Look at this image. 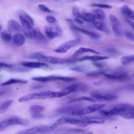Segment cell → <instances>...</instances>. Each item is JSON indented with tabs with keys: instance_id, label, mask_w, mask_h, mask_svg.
I'll list each match as a JSON object with an SVG mask.
<instances>
[{
	"instance_id": "obj_40",
	"label": "cell",
	"mask_w": 134,
	"mask_h": 134,
	"mask_svg": "<svg viewBox=\"0 0 134 134\" xmlns=\"http://www.w3.org/2000/svg\"><path fill=\"white\" fill-rule=\"evenodd\" d=\"M112 30L114 34L117 36H121V32L120 30V27H116V26H113Z\"/></svg>"
},
{
	"instance_id": "obj_7",
	"label": "cell",
	"mask_w": 134,
	"mask_h": 134,
	"mask_svg": "<svg viewBox=\"0 0 134 134\" xmlns=\"http://www.w3.org/2000/svg\"><path fill=\"white\" fill-rule=\"evenodd\" d=\"M128 111L125 108L120 106L119 104L116 105L113 108L108 110H100V113L105 117H113L115 116H121L126 112Z\"/></svg>"
},
{
	"instance_id": "obj_4",
	"label": "cell",
	"mask_w": 134,
	"mask_h": 134,
	"mask_svg": "<svg viewBox=\"0 0 134 134\" xmlns=\"http://www.w3.org/2000/svg\"><path fill=\"white\" fill-rule=\"evenodd\" d=\"M105 106L106 105L104 104H94L90 105L74 111L72 115L82 117L87 114L93 113L98 110H101L105 107Z\"/></svg>"
},
{
	"instance_id": "obj_23",
	"label": "cell",
	"mask_w": 134,
	"mask_h": 134,
	"mask_svg": "<svg viewBox=\"0 0 134 134\" xmlns=\"http://www.w3.org/2000/svg\"><path fill=\"white\" fill-rule=\"evenodd\" d=\"M93 25L96 29H97L99 31L105 32L107 34H109L110 32L109 28L103 23L99 22V21H95L93 24Z\"/></svg>"
},
{
	"instance_id": "obj_22",
	"label": "cell",
	"mask_w": 134,
	"mask_h": 134,
	"mask_svg": "<svg viewBox=\"0 0 134 134\" xmlns=\"http://www.w3.org/2000/svg\"><path fill=\"white\" fill-rule=\"evenodd\" d=\"M121 12L124 16L130 18L131 20L134 21V11L131 9L128 6H122L121 8Z\"/></svg>"
},
{
	"instance_id": "obj_14",
	"label": "cell",
	"mask_w": 134,
	"mask_h": 134,
	"mask_svg": "<svg viewBox=\"0 0 134 134\" xmlns=\"http://www.w3.org/2000/svg\"><path fill=\"white\" fill-rule=\"evenodd\" d=\"M86 87L84 85L81 84L80 83H76L74 84H72L71 85H69L61 91H62L64 94L66 95L74 92H77V91H85L86 89Z\"/></svg>"
},
{
	"instance_id": "obj_15",
	"label": "cell",
	"mask_w": 134,
	"mask_h": 134,
	"mask_svg": "<svg viewBox=\"0 0 134 134\" xmlns=\"http://www.w3.org/2000/svg\"><path fill=\"white\" fill-rule=\"evenodd\" d=\"M7 26L8 31L10 32H16L21 31V28L19 24L14 19H10L8 21Z\"/></svg>"
},
{
	"instance_id": "obj_32",
	"label": "cell",
	"mask_w": 134,
	"mask_h": 134,
	"mask_svg": "<svg viewBox=\"0 0 134 134\" xmlns=\"http://www.w3.org/2000/svg\"><path fill=\"white\" fill-rule=\"evenodd\" d=\"M45 55L40 52H36L30 54L28 58L31 59H37L40 61H42L45 57Z\"/></svg>"
},
{
	"instance_id": "obj_41",
	"label": "cell",
	"mask_w": 134,
	"mask_h": 134,
	"mask_svg": "<svg viewBox=\"0 0 134 134\" xmlns=\"http://www.w3.org/2000/svg\"><path fill=\"white\" fill-rule=\"evenodd\" d=\"M72 14L73 15L76 17V18H79L80 19H82V17L81 15V14H80L77 10V9L75 7H73L72 8Z\"/></svg>"
},
{
	"instance_id": "obj_44",
	"label": "cell",
	"mask_w": 134,
	"mask_h": 134,
	"mask_svg": "<svg viewBox=\"0 0 134 134\" xmlns=\"http://www.w3.org/2000/svg\"><path fill=\"white\" fill-rule=\"evenodd\" d=\"M46 20L49 23H55L57 22V19L51 16H47L46 17Z\"/></svg>"
},
{
	"instance_id": "obj_38",
	"label": "cell",
	"mask_w": 134,
	"mask_h": 134,
	"mask_svg": "<svg viewBox=\"0 0 134 134\" xmlns=\"http://www.w3.org/2000/svg\"><path fill=\"white\" fill-rule=\"evenodd\" d=\"M38 8L40 9V10L43 12H45V13H51L52 12V10H51L50 9H49L47 6L44 5V4H39L38 5Z\"/></svg>"
},
{
	"instance_id": "obj_12",
	"label": "cell",
	"mask_w": 134,
	"mask_h": 134,
	"mask_svg": "<svg viewBox=\"0 0 134 134\" xmlns=\"http://www.w3.org/2000/svg\"><path fill=\"white\" fill-rule=\"evenodd\" d=\"M104 76L111 80L122 82L129 79L128 74L126 72L115 73L112 74H104Z\"/></svg>"
},
{
	"instance_id": "obj_43",
	"label": "cell",
	"mask_w": 134,
	"mask_h": 134,
	"mask_svg": "<svg viewBox=\"0 0 134 134\" xmlns=\"http://www.w3.org/2000/svg\"><path fill=\"white\" fill-rule=\"evenodd\" d=\"M12 70L13 71H15V72H26V71H28L29 70V69H28L27 68H26V67H25V68L18 67V68H15L12 69Z\"/></svg>"
},
{
	"instance_id": "obj_34",
	"label": "cell",
	"mask_w": 134,
	"mask_h": 134,
	"mask_svg": "<svg viewBox=\"0 0 134 134\" xmlns=\"http://www.w3.org/2000/svg\"><path fill=\"white\" fill-rule=\"evenodd\" d=\"M109 19L112 24L113 26L120 27V22L118 18L115 15L110 14L109 15Z\"/></svg>"
},
{
	"instance_id": "obj_13",
	"label": "cell",
	"mask_w": 134,
	"mask_h": 134,
	"mask_svg": "<svg viewBox=\"0 0 134 134\" xmlns=\"http://www.w3.org/2000/svg\"><path fill=\"white\" fill-rule=\"evenodd\" d=\"M91 96L97 100H113L118 98V97L116 95L108 94H102L98 92H92L91 93Z\"/></svg>"
},
{
	"instance_id": "obj_11",
	"label": "cell",
	"mask_w": 134,
	"mask_h": 134,
	"mask_svg": "<svg viewBox=\"0 0 134 134\" xmlns=\"http://www.w3.org/2000/svg\"><path fill=\"white\" fill-rule=\"evenodd\" d=\"M45 108L39 105H32L29 108L30 116L32 118L38 119L43 117L42 113L44 110Z\"/></svg>"
},
{
	"instance_id": "obj_18",
	"label": "cell",
	"mask_w": 134,
	"mask_h": 134,
	"mask_svg": "<svg viewBox=\"0 0 134 134\" xmlns=\"http://www.w3.org/2000/svg\"><path fill=\"white\" fill-rule=\"evenodd\" d=\"M95 53V54H100L99 52H98L97 51H95L93 49H92L91 48H86V47H80L79 49H77L73 54L72 57H78L84 53Z\"/></svg>"
},
{
	"instance_id": "obj_20",
	"label": "cell",
	"mask_w": 134,
	"mask_h": 134,
	"mask_svg": "<svg viewBox=\"0 0 134 134\" xmlns=\"http://www.w3.org/2000/svg\"><path fill=\"white\" fill-rule=\"evenodd\" d=\"M84 132V130L77 128H67V129H60L58 130L55 133L58 134H73L78 133Z\"/></svg>"
},
{
	"instance_id": "obj_5",
	"label": "cell",
	"mask_w": 134,
	"mask_h": 134,
	"mask_svg": "<svg viewBox=\"0 0 134 134\" xmlns=\"http://www.w3.org/2000/svg\"><path fill=\"white\" fill-rule=\"evenodd\" d=\"M31 80L41 82H47L54 81H62L64 82H72L76 80V78L69 76H63L58 75H49L44 76H35L31 78Z\"/></svg>"
},
{
	"instance_id": "obj_45",
	"label": "cell",
	"mask_w": 134,
	"mask_h": 134,
	"mask_svg": "<svg viewBox=\"0 0 134 134\" xmlns=\"http://www.w3.org/2000/svg\"><path fill=\"white\" fill-rule=\"evenodd\" d=\"M104 51L107 52V53H117V51L116 50V49H115V48H107L106 49L104 50Z\"/></svg>"
},
{
	"instance_id": "obj_27",
	"label": "cell",
	"mask_w": 134,
	"mask_h": 134,
	"mask_svg": "<svg viewBox=\"0 0 134 134\" xmlns=\"http://www.w3.org/2000/svg\"><path fill=\"white\" fill-rule=\"evenodd\" d=\"M81 15L82 17V19L87 22L93 24L94 22L96 21V19L93 13L83 12L81 14Z\"/></svg>"
},
{
	"instance_id": "obj_16",
	"label": "cell",
	"mask_w": 134,
	"mask_h": 134,
	"mask_svg": "<svg viewBox=\"0 0 134 134\" xmlns=\"http://www.w3.org/2000/svg\"><path fill=\"white\" fill-rule=\"evenodd\" d=\"M13 41L15 44L18 46H23L26 41L25 36L20 32H16L13 36Z\"/></svg>"
},
{
	"instance_id": "obj_25",
	"label": "cell",
	"mask_w": 134,
	"mask_h": 134,
	"mask_svg": "<svg viewBox=\"0 0 134 134\" xmlns=\"http://www.w3.org/2000/svg\"><path fill=\"white\" fill-rule=\"evenodd\" d=\"M44 30L46 35L49 39L52 40L53 38L57 37L59 35L58 32L57 31L54 30L51 27L47 26L45 27Z\"/></svg>"
},
{
	"instance_id": "obj_36",
	"label": "cell",
	"mask_w": 134,
	"mask_h": 134,
	"mask_svg": "<svg viewBox=\"0 0 134 134\" xmlns=\"http://www.w3.org/2000/svg\"><path fill=\"white\" fill-rule=\"evenodd\" d=\"M71 70L77 71V72H85L87 70L88 68L84 65H81V66H74L73 68H71Z\"/></svg>"
},
{
	"instance_id": "obj_50",
	"label": "cell",
	"mask_w": 134,
	"mask_h": 134,
	"mask_svg": "<svg viewBox=\"0 0 134 134\" xmlns=\"http://www.w3.org/2000/svg\"><path fill=\"white\" fill-rule=\"evenodd\" d=\"M131 88L132 90H134V83H133V84L131 85Z\"/></svg>"
},
{
	"instance_id": "obj_48",
	"label": "cell",
	"mask_w": 134,
	"mask_h": 134,
	"mask_svg": "<svg viewBox=\"0 0 134 134\" xmlns=\"http://www.w3.org/2000/svg\"><path fill=\"white\" fill-rule=\"evenodd\" d=\"M127 23L134 29V22L132 20H131L128 19L127 20Z\"/></svg>"
},
{
	"instance_id": "obj_21",
	"label": "cell",
	"mask_w": 134,
	"mask_h": 134,
	"mask_svg": "<svg viewBox=\"0 0 134 134\" xmlns=\"http://www.w3.org/2000/svg\"><path fill=\"white\" fill-rule=\"evenodd\" d=\"M73 29L75 30H76L77 31H79L80 32H81L83 34H85L86 35H87V36L90 37V38H92V39H98L100 38V36L96 34V33H95V32H91L88 30H87L86 29H82V28H79L78 27H75V26H74L73 27Z\"/></svg>"
},
{
	"instance_id": "obj_52",
	"label": "cell",
	"mask_w": 134,
	"mask_h": 134,
	"mask_svg": "<svg viewBox=\"0 0 134 134\" xmlns=\"http://www.w3.org/2000/svg\"><path fill=\"white\" fill-rule=\"evenodd\" d=\"M131 77H132V79H134V73L132 74V75H131Z\"/></svg>"
},
{
	"instance_id": "obj_53",
	"label": "cell",
	"mask_w": 134,
	"mask_h": 134,
	"mask_svg": "<svg viewBox=\"0 0 134 134\" xmlns=\"http://www.w3.org/2000/svg\"><path fill=\"white\" fill-rule=\"evenodd\" d=\"M120 1H124V0H120Z\"/></svg>"
},
{
	"instance_id": "obj_24",
	"label": "cell",
	"mask_w": 134,
	"mask_h": 134,
	"mask_svg": "<svg viewBox=\"0 0 134 134\" xmlns=\"http://www.w3.org/2000/svg\"><path fill=\"white\" fill-rule=\"evenodd\" d=\"M109 58V57L107 56H100V55H92V56H85L79 59L78 60L80 61L84 60H90L92 61H96L99 60H103L107 59Z\"/></svg>"
},
{
	"instance_id": "obj_1",
	"label": "cell",
	"mask_w": 134,
	"mask_h": 134,
	"mask_svg": "<svg viewBox=\"0 0 134 134\" xmlns=\"http://www.w3.org/2000/svg\"><path fill=\"white\" fill-rule=\"evenodd\" d=\"M65 96V95L64 94V93L61 91L58 92L47 91L28 94L20 97L18 99V101L19 102L23 103L35 99H46L54 98H60Z\"/></svg>"
},
{
	"instance_id": "obj_31",
	"label": "cell",
	"mask_w": 134,
	"mask_h": 134,
	"mask_svg": "<svg viewBox=\"0 0 134 134\" xmlns=\"http://www.w3.org/2000/svg\"><path fill=\"white\" fill-rule=\"evenodd\" d=\"M13 103V100H7L3 102L0 106V113L3 114L5 112Z\"/></svg>"
},
{
	"instance_id": "obj_39",
	"label": "cell",
	"mask_w": 134,
	"mask_h": 134,
	"mask_svg": "<svg viewBox=\"0 0 134 134\" xmlns=\"http://www.w3.org/2000/svg\"><path fill=\"white\" fill-rule=\"evenodd\" d=\"M91 6H94V7H97L99 8H111L112 6L110 5L105 4H93Z\"/></svg>"
},
{
	"instance_id": "obj_3",
	"label": "cell",
	"mask_w": 134,
	"mask_h": 134,
	"mask_svg": "<svg viewBox=\"0 0 134 134\" xmlns=\"http://www.w3.org/2000/svg\"><path fill=\"white\" fill-rule=\"evenodd\" d=\"M29 124V121L26 119H23L19 117H12L6 118L2 120L0 122L1 131L7 128L9 126L15 125L27 126Z\"/></svg>"
},
{
	"instance_id": "obj_26",
	"label": "cell",
	"mask_w": 134,
	"mask_h": 134,
	"mask_svg": "<svg viewBox=\"0 0 134 134\" xmlns=\"http://www.w3.org/2000/svg\"><path fill=\"white\" fill-rule=\"evenodd\" d=\"M27 83V81L23 79H10L3 83L1 84V86H7L9 85L14 84H18V83H21V84H25Z\"/></svg>"
},
{
	"instance_id": "obj_42",
	"label": "cell",
	"mask_w": 134,
	"mask_h": 134,
	"mask_svg": "<svg viewBox=\"0 0 134 134\" xmlns=\"http://www.w3.org/2000/svg\"><path fill=\"white\" fill-rule=\"evenodd\" d=\"M125 35L127 39L131 41H134V35L132 32L129 31H126L125 32Z\"/></svg>"
},
{
	"instance_id": "obj_35",
	"label": "cell",
	"mask_w": 134,
	"mask_h": 134,
	"mask_svg": "<svg viewBox=\"0 0 134 134\" xmlns=\"http://www.w3.org/2000/svg\"><path fill=\"white\" fill-rule=\"evenodd\" d=\"M121 117L126 119H134V111H129L122 114Z\"/></svg>"
},
{
	"instance_id": "obj_9",
	"label": "cell",
	"mask_w": 134,
	"mask_h": 134,
	"mask_svg": "<svg viewBox=\"0 0 134 134\" xmlns=\"http://www.w3.org/2000/svg\"><path fill=\"white\" fill-rule=\"evenodd\" d=\"M19 19L21 22L23 29L26 30L34 29L33 26L34 25V21L32 18L28 14L25 12H23L19 15Z\"/></svg>"
},
{
	"instance_id": "obj_29",
	"label": "cell",
	"mask_w": 134,
	"mask_h": 134,
	"mask_svg": "<svg viewBox=\"0 0 134 134\" xmlns=\"http://www.w3.org/2000/svg\"><path fill=\"white\" fill-rule=\"evenodd\" d=\"M93 14L94 15L95 19L103 21L105 19V13L100 9H97L94 10L93 11Z\"/></svg>"
},
{
	"instance_id": "obj_37",
	"label": "cell",
	"mask_w": 134,
	"mask_h": 134,
	"mask_svg": "<svg viewBox=\"0 0 134 134\" xmlns=\"http://www.w3.org/2000/svg\"><path fill=\"white\" fill-rule=\"evenodd\" d=\"M104 73H105V72L104 71H94L90 72H88L86 74V75L90 77H94Z\"/></svg>"
},
{
	"instance_id": "obj_30",
	"label": "cell",
	"mask_w": 134,
	"mask_h": 134,
	"mask_svg": "<svg viewBox=\"0 0 134 134\" xmlns=\"http://www.w3.org/2000/svg\"><path fill=\"white\" fill-rule=\"evenodd\" d=\"M132 62H134V55H125L120 59V62L124 65H128Z\"/></svg>"
},
{
	"instance_id": "obj_33",
	"label": "cell",
	"mask_w": 134,
	"mask_h": 134,
	"mask_svg": "<svg viewBox=\"0 0 134 134\" xmlns=\"http://www.w3.org/2000/svg\"><path fill=\"white\" fill-rule=\"evenodd\" d=\"M1 38L6 42H9L13 38L12 34L9 32L7 31H2L1 33Z\"/></svg>"
},
{
	"instance_id": "obj_2",
	"label": "cell",
	"mask_w": 134,
	"mask_h": 134,
	"mask_svg": "<svg viewBox=\"0 0 134 134\" xmlns=\"http://www.w3.org/2000/svg\"><path fill=\"white\" fill-rule=\"evenodd\" d=\"M64 122L65 124H72L80 127H86L92 124H104L105 120L103 119H87L84 117H81L80 118L64 117Z\"/></svg>"
},
{
	"instance_id": "obj_28",
	"label": "cell",
	"mask_w": 134,
	"mask_h": 134,
	"mask_svg": "<svg viewBox=\"0 0 134 134\" xmlns=\"http://www.w3.org/2000/svg\"><path fill=\"white\" fill-rule=\"evenodd\" d=\"M33 34L34 39L41 42H46L47 41L45 36L40 32V31L38 29H34L33 30Z\"/></svg>"
},
{
	"instance_id": "obj_17",
	"label": "cell",
	"mask_w": 134,
	"mask_h": 134,
	"mask_svg": "<svg viewBox=\"0 0 134 134\" xmlns=\"http://www.w3.org/2000/svg\"><path fill=\"white\" fill-rule=\"evenodd\" d=\"M23 66L27 68H40L41 67L47 66V64L42 62H23L21 63Z\"/></svg>"
},
{
	"instance_id": "obj_47",
	"label": "cell",
	"mask_w": 134,
	"mask_h": 134,
	"mask_svg": "<svg viewBox=\"0 0 134 134\" xmlns=\"http://www.w3.org/2000/svg\"><path fill=\"white\" fill-rule=\"evenodd\" d=\"M74 21H75V22H76L77 23L80 24H84V21H83V20L82 19L79 18H74Z\"/></svg>"
},
{
	"instance_id": "obj_49",
	"label": "cell",
	"mask_w": 134,
	"mask_h": 134,
	"mask_svg": "<svg viewBox=\"0 0 134 134\" xmlns=\"http://www.w3.org/2000/svg\"><path fill=\"white\" fill-rule=\"evenodd\" d=\"M82 134H93V133L92 132H86V133H82Z\"/></svg>"
},
{
	"instance_id": "obj_51",
	"label": "cell",
	"mask_w": 134,
	"mask_h": 134,
	"mask_svg": "<svg viewBox=\"0 0 134 134\" xmlns=\"http://www.w3.org/2000/svg\"><path fill=\"white\" fill-rule=\"evenodd\" d=\"M76 0H68V1L69 2H74Z\"/></svg>"
},
{
	"instance_id": "obj_46",
	"label": "cell",
	"mask_w": 134,
	"mask_h": 134,
	"mask_svg": "<svg viewBox=\"0 0 134 134\" xmlns=\"http://www.w3.org/2000/svg\"><path fill=\"white\" fill-rule=\"evenodd\" d=\"M1 68H13V66L10 65V64H6L5 63H3V62H1Z\"/></svg>"
},
{
	"instance_id": "obj_10",
	"label": "cell",
	"mask_w": 134,
	"mask_h": 134,
	"mask_svg": "<svg viewBox=\"0 0 134 134\" xmlns=\"http://www.w3.org/2000/svg\"><path fill=\"white\" fill-rule=\"evenodd\" d=\"M82 108L81 105L76 104V105H66L64 106H61L55 110V112L60 114H71L72 115V113L81 108Z\"/></svg>"
},
{
	"instance_id": "obj_8",
	"label": "cell",
	"mask_w": 134,
	"mask_h": 134,
	"mask_svg": "<svg viewBox=\"0 0 134 134\" xmlns=\"http://www.w3.org/2000/svg\"><path fill=\"white\" fill-rule=\"evenodd\" d=\"M81 42V40L79 38L73 39L65 41L58 47L54 51L58 53H65L71 48L76 46Z\"/></svg>"
},
{
	"instance_id": "obj_6",
	"label": "cell",
	"mask_w": 134,
	"mask_h": 134,
	"mask_svg": "<svg viewBox=\"0 0 134 134\" xmlns=\"http://www.w3.org/2000/svg\"><path fill=\"white\" fill-rule=\"evenodd\" d=\"M53 131L50 126H40L18 131L15 134H40Z\"/></svg>"
},
{
	"instance_id": "obj_19",
	"label": "cell",
	"mask_w": 134,
	"mask_h": 134,
	"mask_svg": "<svg viewBox=\"0 0 134 134\" xmlns=\"http://www.w3.org/2000/svg\"><path fill=\"white\" fill-rule=\"evenodd\" d=\"M97 101V99L92 97H88V96H81L76 98H74L71 99L68 103H78L80 102H95Z\"/></svg>"
}]
</instances>
